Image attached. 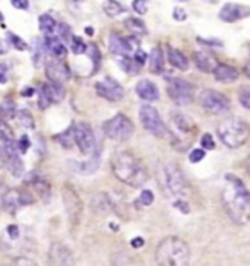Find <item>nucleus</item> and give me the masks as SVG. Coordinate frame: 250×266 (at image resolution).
<instances>
[{
	"mask_svg": "<svg viewBox=\"0 0 250 266\" xmlns=\"http://www.w3.org/2000/svg\"><path fill=\"white\" fill-rule=\"evenodd\" d=\"M221 202L233 222L238 225L249 222L250 192L238 177L233 174L225 175V183L221 192Z\"/></svg>",
	"mask_w": 250,
	"mask_h": 266,
	"instance_id": "obj_1",
	"label": "nucleus"
},
{
	"mask_svg": "<svg viewBox=\"0 0 250 266\" xmlns=\"http://www.w3.org/2000/svg\"><path fill=\"white\" fill-rule=\"evenodd\" d=\"M111 170L116 179L130 188H141L148 182V171L142 161L133 154L122 151L111 158Z\"/></svg>",
	"mask_w": 250,
	"mask_h": 266,
	"instance_id": "obj_2",
	"label": "nucleus"
},
{
	"mask_svg": "<svg viewBox=\"0 0 250 266\" xmlns=\"http://www.w3.org/2000/svg\"><path fill=\"white\" fill-rule=\"evenodd\" d=\"M155 260L158 265L186 266L190 263V249L182 238L167 237L156 247Z\"/></svg>",
	"mask_w": 250,
	"mask_h": 266,
	"instance_id": "obj_3",
	"label": "nucleus"
},
{
	"mask_svg": "<svg viewBox=\"0 0 250 266\" xmlns=\"http://www.w3.org/2000/svg\"><path fill=\"white\" fill-rule=\"evenodd\" d=\"M221 142L228 148H240L250 139V125L240 117H228L217 127Z\"/></svg>",
	"mask_w": 250,
	"mask_h": 266,
	"instance_id": "obj_4",
	"label": "nucleus"
},
{
	"mask_svg": "<svg viewBox=\"0 0 250 266\" xmlns=\"http://www.w3.org/2000/svg\"><path fill=\"white\" fill-rule=\"evenodd\" d=\"M162 177H164L162 179L164 186L173 198L186 199L190 195V188H189L188 182H186L183 172L180 171V168L177 167V164L167 162L162 168Z\"/></svg>",
	"mask_w": 250,
	"mask_h": 266,
	"instance_id": "obj_5",
	"label": "nucleus"
},
{
	"mask_svg": "<svg viewBox=\"0 0 250 266\" xmlns=\"http://www.w3.org/2000/svg\"><path fill=\"white\" fill-rule=\"evenodd\" d=\"M104 135L114 142H125L133 135V123L125 114H116L103 125Z\"/></svg>",
	"mask_w": 250,
	"mask_h": 266,
	"instance_id": "obj_6",
	"label": "nucleus"
},
{
	"mask_svg": "<svg viewBox=\"0 0 250 266\" xmlns=\"http://www.w3.org/2000/svg\"><path fill=\"white\" fill-rule=\"evenodd\" d=\"M167 94L177 106H188L193 101L195 90L185 79L169 78L167 79Z\"/></svg>",
	"mask_w": 250,
	"mask_h": 266,
	"instance_id": "obj_7",
	"label": "nucleus"
},
{
	"mask_svg": "<svg viewBox=\"0 0 250 266\" xmlns=\"http://www.w3.org/2000/svg\"><path fill=\"white\" fill-rule=\"evenodd\" d=\"M139 119H141L142 126L156 138H164L167 135V127L164 125V122L161 120V116L158 114L152 106L143 104L139 110Z\"/></svg>",
	"mask_w": 250,
	"mask_h": 266,
	"instance_id": "obj_8",
	"label": "nucleus"
},
{
	"mask_svg": "<svg viewBox=\"0 0 250 266\" xmlns=\"http://www.w3.org/2000/svg\"><path fill=\"white\" fill-rule=\"evenodd\" d=\"M199 104L202 109L211 114H224L230 110V101L225 95L217 93L214 90H205L199 95Z\"/></svg>",
	"mask_w": 250,
	"mask_h": 266,
	"instance_id": "obj_9",
	"label": "nucleus"
},
{
	"mask_svg": "<svg viewBox=\"0 0 250 266\" xmlns=\"http://www.w3.org/2000/svg\"><path fill=\"white\" fill-rule=\"evenodd\" d=\"M73 139L78 143L79 149L84 154H93L95 151V136L91 126L78 123L73 127Z\"/></svg>",
	"mask_w": 250,
	"mask_h": 266,
	"instance_id": "obj_10",
	"label": "nucleus"
},
{
	"mask_svg": "<svg viewBox=\"0 0 250 266\" xmlns=\"http://www.w3.org/2000/svg\"><path fill=\"white\" fill-rule=\"evenodd\" d=\"M95 91L100 97H103V98H106L109 101H113V103L114 101H120L123 98V95H125L122 85L117 80L109 78V76L104 78L103 80H98L95 83Z\"/></svg>",
	"mask_w": 250,
	"mask_h": 266,
	"instance_id": "obj_11",
	"label": "nucleus"
},
{
	"mask_svg": "<svg viewBox=\"0 0 250 266\" xmlns=\"http://www.w3.org/2000/svg\"><path fill=\"white\" fill-rule=\"evenodd\" d=\"M109 48L116 56H130L132 53L138 50V41L132 37L126 38V37H120L111 32L109 38Z\"/></svg>",
	"mask_w": 250,
	"mask_h": 266,
	"instance_id": "obj_12",
	"label": "nucleus"
},
{
	"mask_svg": "<svg viewBox=\"0 0 250 266\" xmlns=\"http://www.w3.org/2000/svg\"><path fill=\"white\" fill-rule=\"evenodd\" d=\"M46 75L50 82L56 85H62L70 78V70L64 63L60 62V59L54 57L46 63Z\"/></svg>",
	"mask_w": 250,
	"mask_h": 266,
	"instance_id": "obj_13",
	"label": "nucleus"
},
{
	"mask_svg": "<svg viewBox=\"0 0 250 266\" xmlns=\"http://www.w3.org/2000/svg\"><path fill=\"white\" fill-rule=\"evenodd\" d=\"M250 16V8L240 3H225L219 11V19L228 24L237 22Z\"/></svg>",
	"mask_w": 250,
	"mask_h": 266,
	"instance_id": "obj_14",
	"label": "nucleus"
},
{
	"mask_svg": "<svg viewBox=\"0 0 250 266\" xmlns=\"http://www.w3.org/2000/svg\"><path fill=\"white\" fill-rule=\"evenodd\" d=\"M63 199H64V206H66L69 221H72L73 224H78L80 215H82V202L79 196L72 189H64Z\"/></svg>",
	"mask_w": 250,
	"mask_h": 266,
	"instance_id": "obj_15",
	"label": "nucleus"
},
{
	"mask_svg": "<svg viewBox=\"0 0 250 266\" xmlns=\"http://www.w3.org/2000/svg\"><path fill=\"white\" fill-rule=\"evenodd\" d=\"M34 202L31 195L28 193H22V192H16V190H11L8 192L3 199H2V204L5 206V209L11 214L16 212V209L19 206H24V205H31Z\"/></svg>",
	"mask_w": 250,
	"mask_h": 266,
	"instance_id": "obj_16",
	"label": "nucleus"
},
{
	"mask_svg": "<svg viewBox=\"0 0 250 266\" xmlns=\"http://www.w3.org/2000/svg\"><path fill=\"white\" fill-rule=\"evenodd\" d=\"M62 85L56 83H43L40 88V107L46 109L51 103H59L62 100Z\"/></svg>",
	"mask_w": 250,
	"mask_h": 266,
	"instance_id": "obj_17",
	"label": "nucleus"
},
{
	"mask_svg": "<svg viewBox=\"0 0 250 266\" xmlns=\"http://www.w3.org/2000/svg\"><path fill=\"white\" fill-rule=\"evenodd\" d=\"M72 170L82 175H90L94 174L101 164V154L100 152H93V155L88 158L87 161H70L69 162Z\"/></svg>",
	"mask_w": 250,
	"mask_h": 266,
	"instance_id": "obj_18",
	"label": "nucleus"
},
{
	"mask_svg": "<svg viewBox=\"0 0 250 266\" xmlns=\"http://www.w3.org/2000/svg\"><path fill=\"white\" fill-rule=\"evenodd\" d=\"M193 60H195V64L199 70H202L205 73H214L215 67L218 66V60L208 51H196L193 54Z\"/></svg>",
	"mask_w": 250,
	"mask_h": 266,
	"instance_id": "obj_19",
	"label": "nucleus"
},
{
	"mask_svg": "<svg viewBox=\"0 0 250 266\" xmlns=\"http://www.w3.org/2000/svg\"><path fill=\"white\" fill-rule=\"evenodd\" d=\"M12 151H16L14 135H12V132L8 126L5 125L3 122H0V158L3 159Z\"/></svg>",
	"mask_w": 250,
	"mask_h": 266,
	"instance_id": "obj_20",
	"label": "nucleus"
},
{
	"mask_svg": "<svg viewBox=\"0 0 250 266\" xmlns=\"http://www.w3.org/2000/svg\"><path fill=\"white\" fill-rule=\"evenodd\" d=\"M136 94H138V97L141 100L149 101V103L156 101L159 98V91H158V88L155 86V83L151 82V80H148V79H142V80L138 82V85H136Z\"/></svg>",
	"mask_w": 250,
	"mask_h": 266,
	"instance_id": "obj_21",
	"label": "nucleus"
},
{
	"mask_svg": "<svg viewBox=\"0 0 250 266\" xmlns=\"http://www.w3.org/2000/svg\"><path fill=\"white\" fill-rule=\"evenodd\" d=\"M214 76L221 83H231V82L238 79V72H237L235 67L230 66V64L218 63V66L214 70Z\"/></svg>",
	"mask_w": 250,
	"mask_h": 266,
	"instance_id": "obj_22",
	"label": "nucleus"
},
{
	"mask_svg": "<svg viewBox=\"0 0 250 266\" xmlns=\"http://www.w3.org/2000/svg\"><path fill=\"white\" fill-rule=\"evenodd\" d=\"M50 257H51L53 263H56V265H70L73 262L69 249L62 246V244H54L53 246V249L50 251Z\"/></svg>",
	"mask_w": 250,
	"mask_h": 266,
	"instance_id": "obj_23",
	"label": "nucleus"
},
{
	"mask_svg": "<svg viewBox=\"0 0 250 266\" xmlns=\"http://www.w3.org/2000/svg\"><path fill=\"white\" fill-rule=\"evenodd\" d=\"M46 48H48V51L53 54V57H57V59H63L66 54H67V50L64 47V44L62 43V40L59 37H54V35H46Z\"/></svg>",
	"mask_w": 250,
	"mask_h": 266,
	"instance_id": "obj_24",
	"label": "nucleus"
},
{
	"mask_svg": "<svg viewBox=\"0 0 250 266\" xmlns=\"http://www.w3.org/2000/svg\"><path fill=\"white\" fill-rule=\"evenodd\" d=\"M3 162H5V165L8 167V170L12 172L15 177H21V175H22V171H24V164H22V161H21V158H19V155H18L16 151L9 152L6 157L3 158Z\"/></svg>",
	"mask_w": 250,
	"mask_h": 266,
	"instance_id": "obj_25",
	"label": "nucleus"
},
{
	"mask_svg": "<svg viewBox=\"0 0 250 266\" xmlns=\"http://www.w3.org/2000/svg\"><path fill=\"white\" fill-rule=\"evenodd\" d=\"M149 70L154 75H159L164 70V56L161 48H152L151 54H149Z\"/></svg>",
	"mask_w": 250,
	"mask_h": 266,
	"instance_id": "obj_26",
	"label": "nucleus"
},
{
	"mask_svg": "<svg viewBox=\"0 0 250 266\" xmlns=\"http://www.w3.org/2000/svg\"><path fill=\"white\" fill-rule=\"evenodd\" d=\"M169 62L179 70H188L189 69L188 57L182 51H179L177 48L169 47Z\"/></svg>",
	"mask_w": 250,
	"mask_h": 266,
	"instance_id": "obj_27",
	"label": "nucleus"
},
{
	"mask_svg": "<svg viewBox=\"0 0 250 266\" xmlns=\"http://www.w3.org/2000/svg\"><path fill=\"white\" fill-rule=\"evenodd\" d=\"M46 57V44L40 38H34L32 41V63L35 67H40Z\"/></svg>",
	"mask_w": 250,
	"mask_h": 266,
	"instance_id": "obj_28",
	"label": "nucleus"
},
{
	"mask_svg": "<svg viewBox=\"0 0 250 266\" xmlns=\"http://www.w3.org/2000/svg\"><path fill=\"white\" fill-rule=\"evenodd\" d=\"M117 63L127 75H138L141 72L142 66L130 56H119V62Z\"/></svg>",
	"mask_w": 250,
	"mask_h": 266,
	"instance_id": "obj_29",
	"label": "nucleus"
},
{
	"mask_svg": "<svg viewBox=\"0 0 250 266\" xmlns=\"http://www.w3.org/2000/svg\"><path fill=\"white\" fill-rule=\"evenodd\" d=\"M125 27L135 35H145L146 34V27L139 18H127L125 19Z\"/></svg>",
	"mask_w": 250,
	"mask_h": 266,
	"instance_id": "obj_30",
	"label": "nucleus"
},
{
	"mask_svg": "<svg viewBox=\"0 0 250 266\" xmlns=\"http://www.w3.org/2000/svg\"><path fill=\"white\" fill-rule=\"evenodd\" d=\"M103 9H104V12H106L110 18L122 15V14H125L126 12L125 6H123L122 3H119L117 0H106Z\"/></svg>",
	"mask_w": 250,
	"mask_h": 266,
	"instance_id": "obj_31",
	"label": "nucleus"
},
{
	"mask_svg": "<svg viewBox=\"0 0 250 266\" xmlns=\"http://www.w3.org/2000/svg\"><path fill=\"white\" fill-rule=\"evenodd\" d=\"M40 30L46 35H53V32L57 30V22L47 14L41 15L40 16Z\"/></svg>",
	"mask_w": 250,
	"mask_h": 266,
	"instance_id": "obj_32",
	"label": "nucleus"
},
{
	"mask_svg": "<svg viewBox=\"0 0 250 266\" xmlns=\"http://www.w3.org/2000/svg\"><path fill=\"white\" fill-rule=\"evenodd\" d=\"M69 44H70V48H72V53H73V54L87 53V46H85V43L82 41V38H79L76 35H72Z\"/></svg>",
	"mask_w": 250,
	"mask_h": 266,
	"instance_id": "obj_33",
	"label": "nucleus"
},
{
	"mask_svg": "<svg viewBox=\"0 0 250 266\" xmlns=\"http://www.w3.org/2000/svg\"><path fill=\"white\" fill-rule=\"evenodd\" d=\"M238 101L244 109L250 110V85H243L238 90Z\"/></svg>",
	"mask_w": 250,
	"mask_h": 266,
	"instance_id": "obj_34",
	"label": "nucleus"
},
{
	"mask_svg": "<svg viewBox=\"0 0 250 266\" xmlns=\"http://www.w3.org/2000/svg\"><path fill=\"white\" fill-rule=\"evenodd\" d=\"M18 120H19V125L24 126V127H28V129L34 127L32 116L30 114V111H27V110H22V111L18 113Z\"/></svg>",
	"mask_w": 250,
	"mask_h": 266,
	"instance_id": "obj_35",
	"label": "nucleus"
},
{
	"mask_svg": "<svg viewBox=\"0 0 250 266\" xmlns=\"http://www.w3.org/2000/svg\"><path fill=\"white\" fill-rule=\"evenodd\" d=\"M15 113V103H12V101L8 100V101H5V103L0 104V116H3V117H14Z\"/></svg>",
	"mask_w": 250,
	"mask_h": 266,
	"instance_id": "obj_36",
	"label": "nucleus"
},
{
	"mask_svg": "<svg viewBox=\"0 0 250 266\" xmlns=\"http://www.w3.org/2000/svg\"><path fill=\"white\" fill-rule=\"evenodd\" d=\"M8 38H9V43L16 48V50H19V51H24V50H28V46H27V43L22 40V38H19L18 35L15 34H12V32H9L8 34Z\"/></svg>",
	"mask_w": 250,
	"mask_h": 266,
	"instance_id": "obj_37",
	"label": "nucleus"
},
{
	"mask_svg": "<svg viewBox=\"0 0 250 266\" xmlns=\"http://www.w3.org/2000/svg\"><path fill=\"white\" fill-rule=\"evenodd\" d=\"M72 136H73V129H69L64 133H62V135L56 136V139H59L64 148H70L72 146Z\"/></svg>",
	"mask_w": 250,
	"mask_h": 266,
	"instance_id": "obj_38",
	"label": "nucleus"
},
{
	"mask_svg": "<svg viewBox=\"0 0 250 266\" xmlns=\"http://www.w3.org/2000/svg\"><path fill=\"white\" fill-rule=\"evenodd\" d=\"M88 50H87V53L90 54V57L94 60L95 63V69L98 67V64H100V60H101V54H100V51H98V47L95 46V44H90L88 46Z\"/></svg>",
	"mask_w": 250,
	"mask_h": 266,
	"instance_id": "obj_39",
	"label": "nucleus"
},
{
	"mask_svg": "<svg viewBox=\"0 0 250 266\" xmlns=\"http://www.w3.org/2000/svg\"><path fill=\"white\" fill-rule=\"evenodd\" d=\"M133 6V11L139 15H145L148 12V5H146V0H133L132 3Z\"/></svg>",
	"mask_w": 250,
	"mask_h": 266,
	"instance_id": "obj_40",
	"label": "nucleus"
},
{
	"mask_svg": "<svg viewBox=\"0 0 250 266\" xmlns=\"http://www.w3.org/2000/svg\"><path fill=\"white\" fill-rule=\"evenodd\" d=\"M139 202L143 206H149L154 202V193L151 190H142L141 196H139Z\"/></svg>",
	"mask_w": 250,
	"mask_h": 266,
	"instance_id": "obj_41",
	"label": "nucleus"
},
{
	"mask_svg": "<svg viewBox=\"0 0 250 266\" xmlns=\"http://www.w3.org/2000/svg\"><path fill=\"white\" fill-rule=\"evenodd\" d=\"M57 30H59V35H60V38H63L64 41H70V38H72V34H70V27L69 25H66V24H60V25H57Z\"/></svg>",
	"mask_w": 250,
	"mask_h": 266,
	"instance_id": "obj_42",
	"label": "nucleus"
},
{
	"mask_svg": "<svg viewBox=\"0 0 250 266\" xmlns=\"http://www.w3.org/2000/svg\"><path fill=\"white\" fill-rule=\"evenodd\" d=\"M201 145H202V148L209 149V151L215 149V141H214V138H212L209 133H205V135H203L202 141H201Z\"/></svg>",
	"mask_w": 250,
	"mask_h": 266,
	"instance_id": "obj_43",
	"label": "nucleus"
},
{
	"mask_svg": "<svg viewBox=\"0 0 250 266\" xmlns=\"http://www.w3.org/2000/svg\"><path fill=\"white\" fill-rule=\"evenodd\" d=\"M173 18H174L176 21H179V22H183V21L188 19V12H186L183 8L177 6V8H174V11H173Z\"/></svg>",
	"mask_w": 250,
	"mask_h": 266,
	"instance_id": "obj_44",
	"label": "nucleus"
},
{
	"mask_svg": "<svg viewBox=\"0 0 250 266\" xmlns=\"http://www.w3.org/2000/svg\"><path fill=\"white\" fill-rule=\"evenodd\" d=\"M203 158H205V151H203V149H193V151L190 152V155H189V161L195 164V162L202 161Z\"/></svg>",
	"mask_w": 250,
	"mask_h": 266,
	"instance_id": "obj_45",
	"label": "nucleus"
},
{
	"mask_svg": "<svg viewBox=\"0 0 250 266\" xmlns=\"http://www.w3.org/2000/svg\"><path fill=\"white\" fill-rule=\"evenodd\" d=\"M30 138L27 136V135H24V136H21V139L18 142V149L22 152V154H25L27 151H28V148H30Z\"/></svg>",
	"mask_w": 250,
	"mask_h": 266,
	"instance_id": "obj_46",
	"label": "nucleus"
},
{
	"mask_svg": "<svg viewBox=\"0 0 250 266\" xmlns=\"http://www.w3.org/2000/svg\"><path fill=\"white\" fill-rule=\"evenodd\" d=\"M12 6L16 9H22V11H27L30 8V0H11Z\"/></svg>",
	"mask_w": 250,
	"mask_h": 266,
	"instance_id": "obj_47",
	"label": "nucleus"
},
{
	"mask_svg": "<svg viewBox=\"0 0 250 266\" xmlns=\"http://www.w3.org/2000/svg\"><path fill=\"white\" fill-rule=\"evenodd\" d=\"M133 59H135L136 62L139 63L141 66H143V63L146 62V54H145V53L142 51L141 48H138V50H136V51L133 53Z\"/></svg>",
	"mask_w": 250,
	"mask_h": 266,
	"instance_id": "obj_48",
	"label": "nucleus"
},
{
	"mask_svg": "<svg viewBox=\"0 0 250 266\" xmlns=\"http://www.w3.org/2000/svg\"><path fill=\"white\" fill-rule=\"evenodd\" d=\"M8 233H9V235H11L12 238H18V237H19V228H18L16 225H9V227H8Z\"/></svg>",
	"mask_w": 250,
	"mask_h": 266,
	"instance_id": "obj_49",
	"label": "nucleus"
},
{
	"mask_svg": "<svg viewBox=\"0 0 250 266\" xmlns=\"http://www.w3.org/2000/svg\"><path fill=\"white\" fill-rule=\"evenodd\" d=\"M6 73H8V67L5 64H0V82H6Z\"/></svg>",
	"mask_w": 250,
	"mask_h": 266,
	"instance_id": "obj_50",
	"label": "nucleus"
},
{
	"mask_svg": "<svg viewBox=\"0 0 250 266\" xmlns=\"http://www.w3.org/2000/svg\"><path fill=\"white\" fill-rule=\"evenodd\" d=\"M9 50V44L8 41H5L3 38H0V54H6Z\"/></svg>",
	"mask_w": 250,
	"mask_h": 266,
	"instance_id": "obj_51",
	"label": "nucleus"
},
{
	"mask_svg": "<svg viewBox=\"0 0 250 266\" xmlns=\"http://www.w3.org/2000/svg\"><path fill=\"white\" fill-rule=\"evenodd\" d=\"M132 246H133L135 249H139V247H142V246H143V238H141V237H136L135 240H132Z\"/></svg>",
	"mask_w": 250,
	"mask_h": 266,
	"instance_id": "obj_52",
	"label": "nucleus"
},
{
	"mask_svg": "<svg viewBox=\"0 0 250 266\" xmlns=\"http://www.w3.org/2000/svg\"><path fill=\"white\" fill-rule=\"evenodd\" d=\"M244 75L250 79V60L244 64Z\"/></svg>",
	"mask_w": 250,
	"mask_h": 266,
	"instance_id": "obj_53",
	"label": "nucleus"
},
{
	"mask_svg": "<svg viewBox=\"0 0 250 266\" xmlns=\"http://www.w3.org/2000/svg\"><path fill=\"white\" fill-rule=\"evenodd\" d=\"M246 171H247V174L250 175V155H249V158L246 159Z\"/></svg>",
	"mask_w": 250,
	"mask_h": 266,
	"instance_id": "obj_54",
	"label": "nucleus"
},
{
	"mask_svg": "<svg viewBox=\"0 0 250 266\" xmlns=\"http://www.w3.org/2000/svg\"><path fill=\"white\" fill-rule=\"evenodd\" d=\"M206 2H209V3H214L215 0H206Z\"/></svg>",
	"mask_w": 250,
	"mask_h": 266,
	"instance_id": "obj_55",
	"label": "nucleus"
},
{
	"mask_svg": "<svg viewBox=\"0 0 250 266\" xmlns=\"http://www.w3.org/2000/svg\"><path fill=\"white\" fill-rule=\"evenodd\" d=\"M73 2H84V0H73Z\"/></svg>",
	"mask_w": 250,
	"mask_h": 266,
	"instance_id": "obj_56",
	"label": "nucleus"
},
{
	"mask_svg": "<svg viewBox=\"0 0 250 266\" xmlns=\"http://www.w3.org/2000/svg\"><path fill=\"white\" fill-rule=\"evenodd\" d=\"M177 2H186V0H177Z\"/></svg>",
	"mask_w": 250,
	"mask_h": 266,
	"instance_id": "obj_57",
	"label": "nucleus"
},
{
	"mask_svg": "<svg viewBox=\"0 0 250 266\" xmlns=\"http://www.w3.org/2000/svg\"><path fill=\"white\" fill-rule=\"evenodd\" d=\"M0 21H2V14H0Z\"/></svg>",
	"mask_w": 250,
	"mask_h": 266,
	"instance_id": "obj_58",
	"label": "nucleus"
},
{
	"mask_svg": "<svg viewBox=\"0 0 250 266\" xmlns=\"http://www.w3.org/2000/svg\"><path fill=\"white\" fill-rule=\"evenodd\" d=\"M0 204H2V199H0Z\"/></svg>",
	"mask_w": 250,
	"mask_h": 266,
	"instance_id": "obj_59",
	"label": "nucleus"
}]
</instances>
